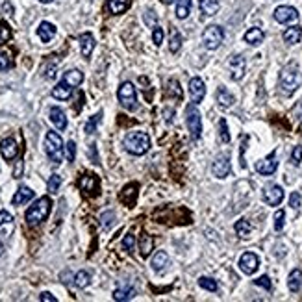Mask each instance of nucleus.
Wrapping results in <instances>:
<instances>
[{
  "instance_id": "f257e3e1",
  "label": "nucleus",
  "mask_w": 302,
  "mask_h": 302,
  "mask_svg": "<svg viewBox=\"0 0 302 302\" xmlns=\"http://www.w3.org/2000/svg\"><path fill=\"white\" fill-rule=\"evenodd\" d=\"M280 91L284 93V95H293V93L302 86V73L300 69L296 67L295 63H291L287 67L282 69V73H280Z\"/></svg>"
},
{
  "instance_id": "f03ea898",
  "label": "nucleus",
  "mask_w": 302,
  "mask_h": 302,
  "mask_svg": "<svg viewBox=\"0 0 302 302\" xmlns=\"http://www.w3.org/2000/svg\"><path fill=\"white\" fill-rule=\"evenodd\" d=\"M123 145H125L126 152H130L134 156H143L150 148V137H148L147 132L134 130L130 134H126Z\"/></svg>"
},
{
  "instance_id": "7ed1b4c3",
  "label": "nucleus",
  "mask_w": 302,
  "mask_h": 302,
  "mask_svg": "<svg viewBox=\"0 0 302 302\" xmlns=\"http://www.w3.org/2000/svg\"><path fill=\"white\" fill-rule=\"evenodd\" d=\"M52 210V202L48 197H41L34 202V206H30L26 210V222L30 226H35V224H41L43 221H46V217L50 215Z\"/></svg>"
},
{
  "instance_id": "20e7f679",
  "label": "nucleus",
  "mask_w": 302,
  "mask_h": 302,
  "mask_svg": "<svg viewBox=\"0 0 302 302\" xmlns=\"http://www.w3.org/2000/svg\"><path fill=\"white\" fill-rule=\"evenodd\" d=\"M45 150L52 163L59 165L63 161V139L56 132H48L45 137Z\"/></svg>"
},
{
  "instance_id": "39448f33",
  "label": "nucleus",
  "mask_w": 302,
  "mask_h": 302,
  "mask_svg": "<svg viewBox=\"0 0 302 302\" xmlns=\"http://www.w3.org/2000/svg\"><path fill=\"white\" fill-rule=\"evenodd\" d=\"M186 125H188V130L195 141L200 139V136H202V117H200L199 109H197V104H189L188 109H186Z\"/></svg>"
},
{
  "instance_id": "423d86ee",
  "label": "nucleus",
  "mask_w": 302,
  "mask_h": 302,
  "mask_svg": "<svg viewBox=\"0 0 302 302\" xmlns=\"http://www.w3.org/2000/svg\"><path fill=\"white\" fill-rule=\"evenodd\" d=\"M222 39H224V30L217 24H211L202 32V45L208 48V50H217L221 46Z\"/></svg>"
},
{
  "instance_id": "0eeeda50",
  "label": "nucleus",
  "mask_w": 302,
  "mask_h": 302,
  "mask_svg": "<svg viewBox=\"0 0 302 302\" xmlns=\"http://www.w3.org/2000/svg\"><path fill=\"white\" fill-rule=\"evenodd\" d=\"M117 98H119V102L123 108H126V109L137 108V93H136V87L132 86L130 82L120 84L119 91H117Z\"/></svg>"
},
{
  "instance_id": "6e6552de",
  "label": "nucleus",
  "mask_w": 302,
  "mask_h": 302,
  "mask_svg": "<svg viewBox=\"0 0 302 302\" xmlns=\"http://www.w3.org/2000/svg\"><path fill=\"white\" fill-rule=\"evenodd\" d=\"M228 69H230V76H232V80L239 82L241 78L245 76V69H247L245 57L241 56V54H234V56H230Z\"/></svg>"
},
{
  "instance_id": "1a4fd4ad",
  "label": "nucleus",
  "mask_w": 302,
  "mask_h": 302,
  "mask_svg": "<svg viewBox=\"0 0 302 302\" xmlns=\"http://www.w3.org/2000/svg\"><path fill=\"white\" fill-rule=\"evenodd\" d=\"M284 200V189L276 186V184H269L263 189V202L267 206H278Z\"/></svg>"
},
{
  "instance_id": "9d476101",
  "label": "nucleus",
  "mask_w": 302,
  "mask_h": 302,
  "mask_svg": "<svg viewBox=\"0 0 302 302\" xmlns=\"http://www.w3.org/2000/svg\"><path fill=\"white\" fill-rule=\"evenodd\" d=\"M232 171V165H230V158L226 154H221L217 156L215 161H213V165H211V172H213V176L215 178H226Z\"/></svg>"
},
{
  "instance_id": "9b49d317",
  "label": "nucleus",
  "mask_w": 302,
  "mask_h": 302,
  "mask_svg": "<svg viewBox=\"0 0 302 302\" xmlns=\"http://www.w3.org/2000/svg\"><path fill=\"white\" fill-rule=\"evenodd\" d=\"M276 169H278V161H276V150H273L269 156H265V158H262V160L256 163V171L260 172V174H265V176H269V174H274L276 172Z\"/></svg>"
},
{
  "instance_id": "f8f14e48",
  "label": "nucleus",
  "mask_w": 302,
  "mask_h": 302,
  "mask_svg": "<svg viewBox=\"0 0 302 302\" xmlns=\"http://www.w3.org/2000/svg\"><path fill=\"white\" fill-rule=\"evenodd\" d=\"M274 19L280 24H291L298 21V12L291 6H278L274 10Z\"/></svg>"
},
{
  "instance_id": "ddd939ff",
  "label": "nucleus",
  "mask_w": 302,
  "mask_h": 302,
  "mask_svg": "<svg viewBox=\"0 0 302 302\" xmlns=\"http://www.w3.org/2000/svg\"><path fill=\"white\" fill-rule=\"evenodd\" d=\"M78 188L89 197H95V195H98L100 182H98V178L95 174H82L80 180H78Z\"/></svg>"
},
{
  "instance_id": "4468645a",
  "label": "nucleus",
  "mask_w": 302,
  "mask_h": 302,
  "mask_svg": "<svg viewBox=\"0 0 302 302\" xmlns=\"http://www.w3.org/2000/svg\"><path fill=\"white\" fill-rule=\"evenodd\" d=\"M258 267H260V258L254 252H245L239 258V269L245 274H254L258 271Z\"/></svg>"
},
{
  "instance_id": "2eb2a0df",
  "label": "nucleus",
  "mask_w": 302,
  "mask_h": 302,
  "mask_svg": "<svg viewBox=\"0 0 302 302\" xmlns=\"http://www.w3.org/2000/svg\"><path fill=\"white\" fill-rule=\"evenodd\" d=\"M0 154H2V158H4L6 161H12V160L17 158L19 147H17V143H15L13 137H6V139H2V143H0Z\"/></svg>"
},
{
  "instance_id": "dca6fc26",
  "label": "nucleus",
  "mask_w": 302,
  "mask_h": 302,
  "mask_svg": "<svg viewBox=\"0 0 302 302\" xmlns=\"http://www.w3.org/2000/svg\"><path fill=\"white\" fill-rule=\"evenodd\" d=\"M189 95H191V102L193 104L202 102V98L206 95V86L202 78H191V82H189Z\"/></svg>"
},
{
  "instance_id": "f3484780",
  "label": "nucleus",
  "mask_w": 302,
  "mask_h": 302,
  "mask_svg": "<svg viewBox=\"0 0 302 302\" xmlns=\"http://www.w3.org/2000/svg\"><path fill=\"white\" fill-rule=\"evenodd\" d=\"M50 123L56 126L57 130H65L67 128V117H65V111L62 108H50Z\"/></svg>"
},
{
  "instance_id": "a211bd4d",
  "label": "nucleus",
  "mask_w": 302,
  "mask_h": 302,
  "mask_svg": "<svg viewBox=\"0 0 302 302\" xmlns=\"http://www.w3.org/2000/svg\"><path fill=\"white\" fill-rule=\"evenodd\" d=\"M80 52L84 57H89L91 56V52L95 50V37H93V34H89V32H86V34L80 35Z\"/></svg>"
},
{
  "instance_id": "6ab92c4d",
  "label": "nucleus",
  "mask_w": 302,
  "mask_h": 302,
  "mask_svg": "<svg viewBox=\"0 0 302 302\" xmlns=\"http://www.w3.org/2000/svg\"><path fill=\"white\" fill-rule=\"evenodd\" d=\"M234 102H235V98H234V95L226 89V87H219L217 89V104L221 106V108H232L234 106Z\"/></svg>"
},
{
  "instance_id": "aec40b11",
  "label": "nucleus",
  "mask_w": 302,
  "mask_h": 302,
  "mask_svg": "<svg viewBox=\"0 0 302 302\" xmlns=\"http://www.w3.org/2000/svg\"><path fill=\"white\" fill-rule=\"evenodd\" d=\"M137 199V184H128L120 191V202H125L126 206H134Z\"/></svg>"
},
{
  "instance_id": "412c9836",
  "label": "nucleus",
  "mask_w": 302,
  "mask_h": 302,
  "mask_svg": "<svg viewBox=\"0 0 302 302\" xmlns=\"http://www.w3.org/2000/svg\"><path fill=\"white\" fill-rule=\"evenodd\" d=\"M34 199V191L30 188H26V186H21V188L17 189V193L13 195V206H23L26 204V202H30V200Z\"/></svg>"
},
{
  "instance_id": "4be33fe9",
  "label": "nucleus",
  "mask_w": 302,
  "mask_h": 302,
  "mask_svg": "<svg viewBox=\"0 0 302 302\" xmlns=\"http://www.w3.org/2000/svg\"><path fill=\"white\" fill-rule=\"evenodd\" d=\"M73 89L74 87H71L67 84V82H59L54 89H52V97L57 98V100H69L71 98V95H73Z\"/></svg>"
},
{
  "instance_id": "5701e85b",
  "label": "nucleus",
  "mask_w": 302,
  "mask_h": 302,
  "mask_svg": "<svg viewBox=\"0 0 302 302\" xmlns=\"http://www.w3.org/2000/svg\"><path fill=\"white\" fill-rule=\"evenodd\" d=\"M37 35H39V39L43 41V43H48V41L56 35V26L52 23L43 21V23L39 24V28H37Z\"/></svg>"
},
{
  "instance_id": "b1692460",
  "label": "nucleus",
  "mask_w": 302,
  "mask_h": 302,
  "mask_svg": "<svg viewBox=\"0 0 302 302\" xmlns=\"http://www.w3.org/2000/svg\"><path fill=\"white\" fill-rule=\"evenodd\" d=\"M152 251H154V239H152V235L141 234V237H139V254H141V258H148Z\"/></svg>"
},
{
  "instance_id": "393cba45",
  "label": "nucleus",
  "mask_w": 302,
  "mask_h": 302,
  "mask_svg": "<svg viewBox=\"0 0 302 302\" xmlns=\"http://www.w3.org/2000/svg\"><path fill=\"white\" fill-rule=\"evenodd\" d=\"M282 37H284V41L287 45H296L302 39V28L300 26H289V28L284 30Z\"/></svg>"
},
{
  "instance_id": "a878e982",
  "label": "nucleus",
  "mask_w": 302,
  "mask_h": 302,
  "mask_svg": "<svg viewBox=\"0 0 302 302\" xmlns=\"http://www.w3.org/2000/svg\"><path fill=\"white\" fill-rule=\"evenodd\" d=\"M199 8L204 17H213L219 12V0H199Z\"/></svg>"
},
{
  "instance_id": "bb28decb",
  "label": "nucleus",
  "mask_w": 302,
  "mask_h": 302,
  "mask_svg": "<svg viewBox=\"0 0 302 302\" xmlns=\"http://www.w3.org/2000/svg\"><path fill=\"white\" fill-rule=\"evenodd\" d=\"M245 43H249L251 46H258V45H262L263 39H265V34H263V30L262 28H251L249 32L245 34Z\"/></svg>"
},
{
  "instance_id": "cd10ccee",
  "label": "nucleus",
  "mask_w": 302,
  "mask_h": 302,
  "mask_svg": "<svg viewBox=\"0 0 302 302\" xmlns=\"http://www.w3.org/2000/svg\"><path fill=\"white\" fill-rule=\"evenodd\" d=\"M287 287H289L291 293H298L302 287V271L300 269H293L289 273V278H287Z\"/></svg>"
},
{
  "instance_id": "c85d7f7f",
  "label": "nucleus",
  "mask_w": 302,
  "mask_h": 302,
  "mask_svg": "<svg viewBox=\"0 0 302 302\" xmlns=\"http://www.w3.org/2000/svg\"><path fill=\"white\" fill-rule=\"evenodd\" d=\"M132 0H108V10L113 15H120L130 8Z\"/></svg>"
},
{
  "instance_id": "c756f323",
  "label": "nucleus",
  "mask_w": 302,
  "mask_h": 302,
  "mask_svg": "<svg viewBox=\"0 0 302 302\" xmlns=\"http://www.w3.org/2000/svg\"><path fill=\"white\" fill-rule=\"evenodd\" d=\"M63 82H67L71 87H78L84 82V74L80 71H76V69H71V71L63 74Z\"/></svg>"
},
{
  "instance_id": "7c9ffc66",
  "label": "nucleus",
  "mask_w": 302,
  "mask_h": 302,
  "mask_svg": "<svg viewBox=\"0 0 302 302\" xmlns=\"http://www.w3.org/2000/svg\"><path fill=\"white\" fill-rule=\"evenodd\" d=\"M191 6H193V0H176V17L180 21L188 19L191 13Z\"/></svg>"
},
{
  "instance_id": "2f4dec72",
  "label": "nucleus",
  "mask_w": 302,
  "mask_h": 302,
  "mask_svg": "<svg viewBox=\"0 0 302 302\" xmlns=\"http://www.w3.org/2000/svg\"><path fill=\"white\" fill-rule=\"evenodd\" d=\"M169 263V254L163 251H158V254H156L154 258H152V269H154L156 273H160V271H163L165 269V265Z\"/></svg>"
},
{
  "instance_id": "473e14b6",
  "label": "nucleus",
  "mask_w": 302,
  "mask_h": 302,
  "mask_svg": "<svg viewBox=\"0 0 302 302\" xmlns=\"http://www.w3.org/2000/svg\"><path fill=\"white\" fill-rule=\"evenodd\" d=\"M235 234L239 235L241 239H247L249 235H251V232H252V226H251V222L247 221V219H239V221L235 222Z\"/></svg>"
},
{
  "instance_id": "72a5a7b5",
  "label": "nucleus",
  "mask_w": 302,
  "mask_h": 302,
  "mask_svg": "<svg viewBox=\"0 0 302 302\" xmlns=\"http://www.w3.org/2000/svg\"><path fill=\"white\" fill-rule=\"evenodd\" d=\"M180 46H182V35L178 30H171V39H169V50L172 54H176L180 50Z\"/></svg>"
},
{
  "instance_id": "f704fd0d",
  "label": "nucleus",
  "mask_w": 302,
  "mask_h": 302,
  "mask_svg": "<svg viewBox=\"0 0 302 302\" xmlns=\"http://www.w3.org/2000/svg\"><path fill=\"white\" fill-rule=\"evenodd\" d=\"M132 296H134V289L132 287H117V289L113 291V298L115 300H130Z\"/></svg>"
},
{
  "instance_id": "c9c22d12",
  "label": "nucleus",
  "mask_w": 302,
  "mask_h": 302,
  "mask_svg": "<svg viewBox=\"0 0 302 302\" xmlns=\"http://www.w3.org/2000/svg\"><path fill=\"white\" fill-rule=\"evenodd\" d=\"M89 284H91V274L87 273V271L76 273V276H74V285L76 287H87Z\"/></svg>"
},
{
  "instance_id": "e433bc0d",
  "label": "nucleus",
  "mask_w": 302,
  "mask_h": 302,
  "mask_svg": "<svg viewBox=\"0 0 302 302\" xmlns=\"http://www.w3.org/2000/svg\"><path fill=\"white\" fill-rule=\"evenodd\" d=\"M12 35H13V32H12V28H10V24L8 23H0V45H6L8 41L12 39Z\"/></svg>"
},
{
  "instance_id": "4c0bfd02",
  "label": "nucleus",
  "mask_w": 302,
  "mask_h": 302,
  "mask_svg": "<svg viewBox=\"0 0 302 302\" xmlns=\"http://www.w3.org/2000/svg\"><path fill=\"white\" fill-rule=\"evenodd\" d=\"M199 285L202 287V289H208V291H217V289H219L217 280L208 278V276H202V278H199Z\"/></svg>"
},
{
  "instance_id": "58836bf2",
  "label": "nucleus",
  "mask_w": 302,
  "mask_h": 302,
  "mask_svg": "<svg viewBox=\"0 0 302 302\" xmlns=\"http://www.w3.org/2000/svg\"><path fill=\"white\" fill-rule=\"evenodd\" d=\"M100 117H102V111H98L97 115H93L91 119L87 120L86 128H84V130H86V134H95V130H97V125L100 123Z\"/></svg>"
},
{
  "instance_id": "ea45409f",
  "label": "nucleus",
  "mask_w": 302,
  "mask_h": 302,
  "mask_svg": "<svg viewBox=\"0 0 302 302\" xmlns=\"http://www.w3.org/2000/svg\"><path fill=\"white\" fill-rule=\"evenodd\" d=\"M172 91H174V98H176V100H180V98H182V89H180V84H178L176 80L167 82V93H169V95H172Z\"/></svg>"
},
{
  "instance_id": "a19ab883",
  "label": "nucleus",
  "mask_w": 302,
  "mask_h": 302,
  "mask_svg": "<svg viewBox=\"0 0 302 302\" xmlns=\"http://www.w3.org/2000/svg\"><path fill=\"white\" fill-rule=\"evenodd\" d=\"M219 136H221L222 143H230V132H228V125H226V119L219 120Z\"/></svg>"
},
{
  "instance_id": "79ce46f5",
  "label": "nucleus",
  "mask_w": 302,
  "mask_h": 302,
  "mask_svg": "<svg viewBox=\"0 0 302 302\" xmlns=\"http://www.w3.org/2000/svg\"><path fill=\"white\" fill-rule=\"evenodd\" d=\"M284 224H285V211L278 210L274 213V230H276V232H282Z\"/></svg>"
},
{
  "instance_id": "37998d69",
  "label": "nucleus",
  "mask_w": 302,
  "mask_h": 302,
  "mask_svg": "<svg viewBox=\"0 0 302 302\" xmlns=\"http://www.w3.org/2000/svg\"><path fill=\"white\" fill-rule=\"evenodd\" d=\"M59 186H62V176L59 174H52L50 180H48V193H57Z\"/></svg>"
},
{
  "instance_id": "c03bdc74",
  "label": "nucleus",
  "mask_w": 302,
  "mask_h": 302,
  "mask_svg": "<svg viewBox=\"0 0 302 302\" xmlns=\"http://www.w3.org/2000/svg\"><path fill=\"white\" fill-rule=\"evenodd\" d=\"M134 247H136V237L132 234H126L125 239H123V249L126 252H134Z\"/></svg>"
},
{
  "instance_id": "a18cd8bd",
  "label": "nucleus",
  "mask_w": 302,
  "mask_h": 302,
  "mask_svg": "<svg viewBox=\"0 0 302 302\" xmlns=\"http://www.w3.org/2000/svg\"><path fill=\"white\" fill-rule=\"evenodd\" d=\"M12 67V59H10V54L6 50H0V71H6V69Z\"/></svg>"
},
{
  "instance_id": "49530a36",
  "label": "nucleus",
  "mask_w": 302,
  "mask_h": 302,
  "mask_svg": "<svg viewBox=\"0 0 302 302\" xmlns=\"http://www.w3.org/2000/svg\"><path fill=\"white\" fill-rule=\"evenodd\" d=\"M254 284L258 285V287H263V289H271L273 287V284H271V278H269L267 274H263V276H260L258 280H254Z\"/></svg>"
},
{
  "instance_id": "de8ad7c7",
  "label": "nucleus",
  "mask_w": 302,
  "mask_h": 302,
  "mask_svg": "<svg viewBox=\"0 0 302 302\" xmlns=\"http://www.w3.org/2000/svg\"><path fill=\"white\" fill-rule=\"evenodd\" d=\"M152 41H154L156 46H160L163 43V30L160 26H154V30H152Z\"/></svg>"
},
{
  "instance_id": "09e8293b",
  "label": "nucleus",
  "mask_w": 302,
  "mask_h": 302,
  "mask_svg": "<svg viewBox=\"0 0 302 302\" xmlns=\"http://www.w3.org/2000/svg\"><path fill=\"white\" fill-rule=\"evenodd\" d=\"M302 161V147H295L293 152H291V163L293 165H300Z\"/></svg>"
},
{
  "instance_id": "8fccbe9b",
  "label": "nucleus",
  "mask_w": 302,
  "mask_h": 302,
  "mask_svg": "<svg viewBox=\"0 0 302 302\" xmlns=\"http://www.w3.org/2000/svg\"><path fill=\"white\" fill-rule=\"evenodd\" d=\"M300 200H302V197H300V193H291V197H289V206L293 208V210H296L298 211V208H300Z\"/></svg>"
},
{
  "instance_id": "3c124183",
  "label": "nucleus",
  "mask_w": 302,
  "mask_h": 302,
  "mask_svg": "<svg viewBox=\"0 0 302 302\" xmlns=\"http://www.w3.org/2000/svg\"><path fill=\"white\" fill-rule=\"evenodd\" d=\"M74 158H76V143L69 141L67 143V161L71 163V161H74Z\"/></svg>"
},
{
  "instance_id": "603ef678",
  "label": "nucleus",
  "mask_w": 302,
  "mask_h": 302,
  "mask_svg": "<svg viewBox=\"0 0 302 302\" xmlns=\"http://www.w3.org/2000/svg\"><path fill=\"white\" fill-rule=\"evenodd\" d=\"M6 224H13V217L8 211H0V228Z\"/></svg>"
},
{
  "instance_id": "864d4df0",
  "label": "nucleus",
  "mask_w": 302,
  "mask_h": 302,
  "mask_svg": "<svg viewBox=\"0 0 302 302\" xmlns=\"http://www.w3.org/2000/svg\"><path fill=\"white\" fill-rule=\"evenodd\" d=\"M111 221H115L113 211H108V213H104V215H102V226H104V228H109V226H111Z\"/></svg>"
},
{
  "instance_id": "5fc2aeb1",
  "label": "nucleus",
  "mask_w": 302,
  "mask_h": 302,
  "mask_svg": "<svg viewBox=\"0 0 302 302\" xmlns=\"http://www.w3.org/2000/svg\"><path fill=\"white\" fill-rule=\"evenodd\" d=\"M39 300H43V302H56V296L52 295V293H48V291H45V293H41Z\"/></svg>"
},
{
  "instance_id": "6e6d98bb",
  "label": "nucleus",
  "mask_w": 302,
  "mask_h": 302,
  "mask_svg": "<svg viewBox=\"0 0 302 302\" xmlns=\"http://www.w3.org/2000/svg\"><path fill=\"white\" fill-rule=\"evenodd\" d=\"M21 172H23V161L19 160L17 165H15V171H13V176L15 178H21Z\"/></svg>"
},
{
  "instance_id": "4d7b16f0",
  "label": "nucleus",
  "mask_w": 302,
  "mask_h": 302,
  "mask_svg": "<svg viewBox=\"0 0 302 302\" xmlns=\"http://www.w3.org/2000/svg\"><path fill=\"white\" fill-rule=\"evenodd\" d=\"M295 117L302 123V100L295 106Z\"/></svg>"
},
{
  "instance_id": "13d9d810",
  "label": "nucleus",
  "mask_w": 302,
  "mask_h": 302,
  "mask_svg": "<svg viewBox=\"0 0 302 302\" xmlns=\"http://www.w3.org/2000/svg\"><path fill=\"white\" fill-rule=\"evenodd\" d=\"M89 154H91V160H93V163H98L97 152H95V145H89Z\"/></svg>"
},
{
  "instance_id": "bf43d9fd",
  "label": "nucleus",
  "mask_w": 302,
  "mask_h": 302,
  "mask_svg": "<svg viewBox=\"0 0 302 302\" xmlns=\"http://www.w3.org/2000/svg\"><path fill=\"white\" fill-rule=\"evenodd\" d=\"M4 12H8L10 15H12L13 8H12V4H10V2H4Z\"/></svg>"
},
{
  "instance_id": "052dcab7",
  "label": "nucleus",
  "mask_w": 302,
  "mask_h": 302,
  "mask_svg": "<svg viewBox=\"0 0 302 302\" xmlns=\"http://www.w3.org/2000/svg\"><path fill=\"white\" fill-rule=\"evenodd\" d=\"M2 254H4V245L0 243V256H2Z\"/></svg>"
},
{
  "instance_id": "680f3d73",
  "label": "nucleus",
  "mask_w": 302,
  "mask_h": 302,
  "mask_svg": "<svg viewBox=\"0 0 302 302\" xmlns=\"http://www.w3.org/2000/svg\"><path fill=\"white\" fill-rule=\"evenodd\" d=\"M39 2H43V4H48V2H52V0H39Z\"/></svg>"
},
{
  "instance_id": "e2e57ef3",
  "label": "nucleus",
  "mask_w": 302,
  "mask_h": 302,
  "mask_svg": "<svg viewBox=\"0 0 302 302\" xmlns=\"http://www.w3.org/2000/svg\"><path fill=\"white\" fill-rule=\"evenodd\" d=\"M163 2H165V4H171V2H172V0H163Z\"/></svg>"
}]
</instances>
